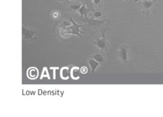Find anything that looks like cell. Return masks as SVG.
<instances>
[{"mask_svg": "<svg viewBox=\"0 0 163 117\" xmlns=\"http://www.w3.org/2000/svg\"><path fill=\"white\" fill-rule=\"evenodd\" d=\"M102 15V12H100V11H97L94 13V17L96 18H99Z\"/></svg>", "mask_w": 163, "mask_h": 117, "instance_id": "cell-14", "label": "cell"}, {"mask_svg": "<svg viewBox=\"0 0 163 117\" xmlns=\"http://www.w3.org/2000/svg\"><path fill=\"white\" fill-rule=\"evenodd\" d=\"M88 11H89V10L86 9V8L85 7V3H84V5H83L82 7H81V8H80V10H79V12L81 14V16H83L84 15H86V14Z\"/></svg>", "mask_w": 163, "mask_h": 117, "instance_id": "cell-11", "label": "cell"}, {"mask_svg": "<svg viewBox=\"0 0 163 117\" xmlns=\"http://www.w3.org/2000/svg\"><path fill=\"white\" fill-rule=\"evenodd\" d=\"M43 77H46L48 79H50V76H49V74L48 73V70H47V68H46V67H44L43 68L42 75H41L40 78L42 79Z\"/></svg>", "mask_w": 163, "mask_h": 117, "instance_id": "cell-12", "label": "cell"}, {"mask_svg": "<svg viewBox=\"0 0 163 117\" xmlns=\"http://www.w3.org/2000/svg\"><path fill=\"white\" fill-rule=\"evenodd\" d=\"M81 69L79 67H73L70 70L71 77L73 80H79L81 78Z\"/></svg>", "mask_w": 163, "mask_h": 117, "instance_id": "cell-7", "label": "cell"}, {"mask_svg": "<svg viewBox=\"0 0 163 117\" xmlns=\"http://www.w3.org/2000/svg\"><path fill=\"white\" fill-rule=\"evenodd\" d=\"M122 1H125V2H127L128 1V0H122Z\"/></svg>", "mask_w": 163, "mask_h": 117, "instance_id": "cell-18", "label": "cell"}, {"mask_svg": "<svg viewBox=\"0 0 163 117\" xmlns=\"http://www.w3.org/2000/svg\"><path fill=\"white\" fill-rule=\"evenodd\" d=\"M25 30L26 32H22L23 33V35H26L25 36V38H26V39H28V38H32L33 37V33H32L31 31L30 30H28L27 29H24V28H23Z\"/></svg>", "mask_w": 163, "mask_h": 117, "instance_id": "cell-10", "label": "cell"}, {"mask_svg": "<svg viewBox=\"0 0 163 117\" xmlns=\"http://www.w3.org/2000/svg\"><path fill=\"white\" fill-rule=\"evenodd\" d=\"M93 3H94V4L95 5H99L101 3V2H103V0H92Z\"/></svg>", "mask_w": 163, "mask_h": 117, "instance_id": "cell-16", "label": "cell"}, {"mask_svg": "<svg viewBox=\"0 0 163 117\" xmlns=\"http://www.w3.org/2000/svg\"><path fill=\"white\" fill-rule=\"evenodd\" d=\"M88 63L90 65V67H91V71L92 73H94L95 70L97 69V67L100 66V63L99 62H98L92 58H90L88 60Z\"/></svg>", "mask_w": 163, "mask_h": 117, "instance_id": "cell-8", "label": "cell"}, {"mask_svg": "<svg viewBox=\"0 0 163 117\" xmlns=\"http://www.w3.org/2000/svg\"><path fill=\"white\" fill-rule=\"evenodd\" d=\"M87 71H88L87 67H85V66L82 67V68L81 69V73H82V74H86Z\"/></svg>", "mask_w": 163, "mask_h": 117, "instance_id": "cell-13", "label": "cell"}, {"mask_svg": "<svg viewBox=\"0 0 163 117\" xmlns=\"http://www.w3.org/2000/svg\"><path fill=\"white\" fill-rule=\"evenodd\" d=\"M129 46L126 44L121 45L116 53V56L124 64H127L129 58Z\"/></svg>", "mask_w": 163, "mask_h": 117, "instance_id": "cell-2", "label": "cell"}, {"mask_svg": "<svg viewBox=\"0 0 163 117\" xmlns=\"http://www.w3.org/2000/svg\"><path fill=\"white\" fill-rule=\"evenodd\" d=\"M69 19H70L71 22V25H70V26L66 27V29H65V31H64V34H69V35H79L81 38H82V36L80 35L79 33H84V32H82L81 31H80L79 29L81 27L84 26V25H85L86 24L79 25L73 21V20L71 17H69Z\"/></svg>", "mask_w": 163, "mask_h": 117, "instance_id": "cell-3", "label": "cell"}, {"mask_svg": "<svg viewBox=\"0 0 163 117\" xmlns=\"http://www.w3.org/2000/svg\"><path fill=\"white\" fill-rule=\"evenodd\" d=\"M58 1H63V0H58Z\"/></svg>", "mask_w": 163, "mask_h": 117, "instance_id": "cell-19", "label": "cell"}, {"mask_svg": "<svg viewBox=\"0 0 163 117\" xmlns=\"http://www.w3.org/2000/svg\"><path fill=\"white\" fill-rule=\"evenodd\" d=\"M92 58L94 59L96 61L99 62L100 63H103V62H104V57H103V54H101V53H98V54H96L94 55H93L92 56Z\"/></svg>", "mask_w": 163, "mask_h": 117, "instance_id": "cell-9", "label": "cell"}, {"mask_svg": "<svg viewBox=\"0 0 163 117\" xmlns=\"http://www.w3.org/2000/svg\"><path fill=\"white\" fill-rule=\"evenodd\" d=\"M38 73H38V69L34 67H29L27 71V77L29 78V79H31V80L37 78V77L38 76Z\"/></svg>", "mask_w": 163, "mask_h": 117, "instance_id": "cell-5", "label": "cell"}, {"mask_svg": "<svg viewBox=\"0 0 163 117\" xmlns=\"http://www.w3.org/2000/svg\"><path fill=\"white\" fill-rule=\"evenodd\" d=\"M138 1V0H134V1H135V2H137V1ZM149 1H151V0H149ZM152 1H156V0H152Z\"/></svg>", "mask_w": 163, "mask_h": 117, "instance_id": "cell-17", "label": "cell"}, {"mask_svg": "<svg viewBox=\"0 0 163 117\" xmlns=\"http://www.w3.org/2000/svg\"><path fill=\"white\" fill-rule=\"evenodd\" d=\"M70 70L68 67H63L60 70V76L63 80H68L70 75Z\"/></svg>", "mask_w": 163, "mask_h": 117, "instance_id": "cell-6", "label": "cell"}, {"mask_svg": "<svg viewBox=\"0 0 163 117\" xmlns=\"http://www.w3.org/2000/svg\"><path fill=\"white\" fill-rule=\"evenodd\" d=\"M92 43L101 51L107 50L108 46H109L107 39L105 36V33H103L100 38H98L94 41H93Z\"/></svg>", "mask_w": 163, "mask_h": 117, "instance_id": "cell-4", "label": "cell"}, {"mask_svg": "<svg viewBox=\"0 0 163 117\" xmlns=\"http://www.w3.org/2000/svg\"><path fill=\"white\" fill-rule=\"evenodd\" d=\"M59 16V14L58 12L55 11L52 13V17L54 18V19H58Z\"/></svg>", "mask_w": 163, "mask_h": 117, "instance_id": "cell-15", "label": "cell"}, {"mask_svg": "<svg viewBox=\"0 0 163 117\" xmlns=\"http://www.w3.org/2000/svg\"><path fill=\"white\" fill-rule=\"evenodd\" d=\"M138 6L141 8L143 14L147 16L152 12H156V9L158 7L157 1H149V0H141L139 1Z\"/></svg>", "mask_w": 163, "mask_h": 117, "instance_id": "cell-1", "label": "cell"}]
</instances>
